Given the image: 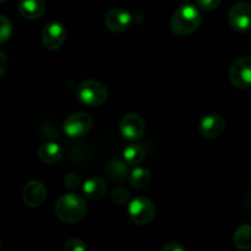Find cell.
Wrapping results in <instances>:
<instances>
[{
    "mask_svg": "<svg viewBox=\"0 0 251 251\" xmlns=\"http://www.w3.org/2000/svg\"><path fill=\"white\" fill-rule=\"evenodd\" d=\"M105 176L112 183H123L129 179V168L125 161L113 159L105 166Z\"/></svg>",
    "mask_w": 251,
    "mask_h": 251,
    "instance_id": "16",
    "label": "cell"
},
{
    "mask_svg": "<svg viewBox=\"0 0 251 251\" xmlns=\"http://www.w3.org/2000/svg\"><path fill=\"white\" fill-rule=\"evenodd\" d=\"M64 186L68 189L69 191H76L81 186L80 176L76 173H69L66 174L64 178Z\"/></svg>",
    "mask_w": 251,
    "mask_h": 251,
    "instance_id": "23",
    "label": "cell"
},
{
    "mask_svg": "<svg viewBox=\"0 0 251 251\" xmlns=\"http://www.w3.org/2000/svg\"><path fill=\"white\" fill-rule=\"evenodd\" d=\"M127 211L130 220L139 226L150 225L156 217V205L146 196H139L130 201Z\"/></svg>",
    "mask_w": 251,
    "mask_h": 251,
    "instance_id": "4",
    "label": "cell"
},
{
    "mask_svg": "<svg viewBox=\"0 0 251 251\" xmlns=\"http://www.w3.org/2000/svg\"><path fill=\"white\" fill-rule=\"evenodd\" d=\"M63 147L54 141L44 142L38 149V158L46 164H55L63 158Z\"/></svg>",
    "mask_w": 251,
    "mask_h": 251,
    "instance_id": "15",
    "label": "cell"
},
{
    "mask_svg": "<svg viewBox=\"0 0 251 251\" xmlns=\"http://www.w3.org/2000/svg\"><path fill=\"white\" fill-rule=\"evenodd\" d=\"M202 22V16L194 5H181L176 10L171 19V29L176 36H189L198 31Z\"/></svg>",
    "mask_w": 251,
    "mask_h": 251,
    "instance_id": "2",
    "label": "cell"
},
{
    "mask_svg": "<svg viewBox=\"0 0 251 251\" xmlns=\"http://www.w3.org/2000/svg\"><path fill=\"white\" fill-rule=\"evenodd\" d=\"M229 80L235 88L248 90L251 87V56H240L233 61Z\"/></svg>",
    "mask_w": 251,
    "mask_h": 251,
    "instance_id": "6",
    "label": "cell"
},
{
    "mask_svg": "<svg viewBox=\"0 0 251 251\" xmlns=\"http://www.w3.org/2000/svg\"><path fill=\"white\" fill-rule=\"evenodd\" d=\"M110 200L115 203V205L124 206L130 202V193L123 186H117L110 193Z\"/></svg>",
    "mask_w": 251,
    "mask_h": 251,
    "instance_id": "20",
    "label": "cell"
},
{
    "mask_svg": "<svg viewBox=\"0 0 251 251\" xmlns=\"http://www.w3.org/2000/svg\"><path fill=\"white\" fill-rule=\"evenodd\" d=\"M107 183L100 176H92L87 179L82 185L83 195L90 200H100L107 194Z\"/></svg>",
    "mask_w": 251,
    "mask_h": 251,
    "instance_id": "14",
    "label": "cell"
},
{
    "mask_svg": "<svg viewBox=\"0 0 251 251\" xmlns=\"http://www.w3.org/2000/svg\"><path fill=\"white\" fill-rule=\"evenodd\" d=\"M228 22L233 29L238 32H248L251 29V4L239 1L230 7L228 12Z\"/></svg>",
    "mask_w": 251,
    "mask_h": 251,
    "instance_id": "8",
    "label": "cell"
},
{
    "mask_svg": "<svg viewBox=\"0 0 251 251\" xmlns=\"http://www.w3.org/2000/svg\"><path fill=\"white\" fill-rule=\"evenodd\" d=\"M93 126V119L90 114L85 112L73 113L69 115L63 124V130L66 136L77 139L85 136L91 131Z\"/></svg>",
    "mask_w": 251,
    "mask_h": 251,
    "instance_id": "5",
    "label": "cell"
},
{
    "mask_svg": "<svg viewBox=\"0 0 251 251\" xmlns=\"http://www.w3.org/2000/svg\"><path fill=\"white\" fill-rule=\"evenodd\" d=\"M17 10L24 19L38 20L46 11V2L44 0H20Z\"/></svg>",
    "mask_w": 251,
    "mask_h": 251,
    "instance_id": "13",
    "label": "cell"
},
{
    "mask_svg": "<svg viewBox=\"0 0 251 251\" xmlns=\"http://www.w3.org/2000/svg\"><path fill=\"white\" fill-rule=\"evenodd\" d=\"M87 203L85 199L75 191L61 196L55 203V215L61 222L68 225H75L81 222L87 213Z\"/></svg>",
    "mask_w": 251,
    "mask_h": 251,
    "instance_id": "1",
    "label": "cell"
},
{
    "mask_svg": "<svg viewBox=\"0 0 251 251\" xmlns=\"http://www.w3.org/2000/svg\"><path fill=\"white\" fill-rule=\"evenodd\" d=\"M47 199V189L39 180H31L22 190V200L25 205L31 208H37L43 205Z\"/></svg>",
    "mask_w": 251,
    "mask_h": 251,
    "instance_id": "12",
    "label": "cell"
},
{
    "mask_svg": "<svg viewBox=\"0 0 251 251\" xmlns=\"http://www.w3.org/2000/svg\"><path fill=\"white\" fill-rule=\"evenodd\" d=\"M145 129H146L145 120L139 113H127L120 120V134L129 141H136L141 139L145 134Z\"/></svg>",
    "mask_w": 251,
    "mask_h": 251,
    "instance_id": "7",
    "label": "cell"
},
{
    "mask_svg": "<svg viewBox=\"0 0 251 251\" xmlns=\"http://www.w3.org/2000/svg\"><path fill=\"white\" fill-rule=\"evenodd\" d=\"M12 34V24L6 16L0 15V44L9 41Z\"/></svg>",
    "mask_w": 251,
    "mask_h": 251,
    "instance_id": "21",
    "label": "cell"
},
{
    "mask_svg": "<svg viewBox=\"0 0 251 251\" xmlns=\"http://www.w3.org/2000/svg\"><path fill=\"white\" fill-rule=\"evenodd\" d=\"M162 251H186V248L179 242H169L162 247Z\"/></svg>",
    "mask_w": 251,
    "mask_h": 251,
    "instance_id": "25",
    "label": "cell"
},
{
    "mask_svg": "<svg viewBox=\"0 0 251 251\" xmlns=\"http://www.w3.org/2000/svg\"><path fill=\"white\" fill-rule=\"evenodd\" d=\"M221 1L222 0H196L200 9L205 10V11H213V10H216L221 5Z\"/></svg>",
    "mask_w": 251,
    "mask_h": 251,
    "instance_id": "24",
    "label": "cell"
},
{
    "mask_svg": "<svg viewBox=\"0 0 251 251\" xmlns=\"http://www.w3.org/2000/svg\"><path fill=\"white\" fill-rule=\"evenodd\" d=\"M9 69V59H7L6 54L2 50H0V77L5 75V73Z\"/></svg>",
    "mask_w": 251,
    "mask_h": 251,
    "instance_id": "26",
    "label": "cell"
},
{
    "mask_svg": "<svg viewBox=\"0 0 251 251\" xmlns=\"http://www.w3.org/2000/svg\"><path fill=\"white\" fill-rule=\"evenodd\" d=\"M129 184L134 189H144L151 181V172L146 167H136L131 173L129 174Z\"/></svg>",
    "mask_w": 251,
    "mask_h": 251,
    "instance_id": "17",
    "label": "cell"
},
{
    "mask_svg": "<svg viewBox=\"0 0 251 251\" xmlns=\"http://www.w3.org/2000/svg\"><path fill=\"white\" fill-rule=\"evenodd\" d=\"M66 36L68 32L65 26L60 22L51 21L47 24L42 31V43L48 50H58L65 43Z\"/></svg>",
    "mask_w": 251,
    "mask_h": 251,
    "instance_id": "9",
    "label": "cell"
},
{
    "mask_svg": "<svg viewBox=\"0 0 251 251\" xmlns=\"http://www.w3.org/2000/svg\"><path fill=\"white\" fill-rule=\"evenodd\" d=\"M235 248L242 251L251 249V225H242L237 228L233 235Z\"/></svg>",
    "mask_w": 251,
    "mask_h": 251,
    "instance_id": "18",
    "label": "cell"
},
{
    "mask_svg": "<svg viewBox=\"0 0 251 251\" xmlns=\"http://www.w3.org/2000/svg\"><path fill=\"white\" fill-rule=\"evenodd\" d=\"M123 158L129 166H137L145 159V151L140 145L131 144L124 149Z\"/></svg>",
    "mask_w": 251,
    "mask_h": 251,
    "instance_id": "19",
    "label": "cell"
},
{
    "mask_svg": "<svg viewBox=\"0 0 251 251\" xmlns=\"http://www.w3.org/2000/svg\"><path fill=\"white\" fill-rule=\"evenodd\" d=\"M76 95L82 104L88 107H97L107 102L109 92L108 88L100 81L85 80L78 85Z\"/></svg>",
    "mask_w": 251,
    "mask_h": 251,
    "instance_id": "3",
    "label": "cell"
},
{
    "mask_svg": "<svg viewBox=\"0 0 251 251\" xmlns=\"http://www.w3.org/2000/svg\"><path fill=\"white\" fill-rule=\"evenodd\" d=\"M7 0H0V2H6Z\"/></svg>",
    "mask_w": 251,
    "mask_h": 251,
    "instance_id": "27",
    "label": "cell"
},
{
    "mask_svg": "<svg viewBox=\"0 0 251 251\" xmlns=\"http://www.w3.org/2000/svg\"><path fill=\"white\" fill-rule=\"evenodd\" d=\"M132 24V15L126 10L117 7L107 12L104 17V25L109 31L114 33H123L130 28Z\"/></svg>",
    "mask_w": 251,
    "mask_h": 251,
    "instance_id": "11",
    "label": "cell"
},
{
    "mask_svg": "<svg viewBox=\"0 0 251 251\" xmlns=\"http://www.w3.org/2000/svg\"><path fill=\"white\" fill-rule=\"evenodd\" d=\"M226 130V120L216 113H210L205 115L199 123V132L202 137L213 140L220 137Z\"/></svg>",
    "mask_w": 251,
    "mask_h": 251,
    "instance_id": "10",
    "label": "cell"
},
{
    "mask_svg": "<svg viewBox=\"0 0 251 251\" xmlns=\"http://www.w3.org/2000/svg\"><path fill=\"white\" fill-rule=\"evenodd\" d=\"M64 250L65 251H87L88 245L86 244L82 239H78V238H71V239L66 240L65 245H64Z\"/></svg>",
    "mask_w": 251,
    "mask_h": 251,
    "instance_id": "22",
    "label": "cell"
}]
</instances>
